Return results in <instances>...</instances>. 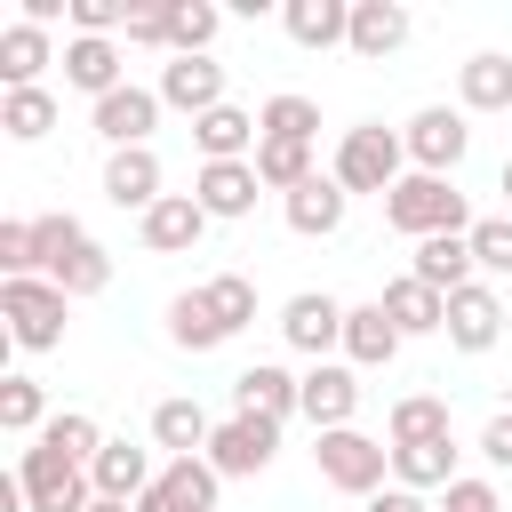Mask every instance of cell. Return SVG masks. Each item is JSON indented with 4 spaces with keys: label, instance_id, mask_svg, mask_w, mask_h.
Masks as SVG:
<instances>
[{
    "label": "cell",
    "instance_id": "1",
    "mask_svg": "<svg viewBox=\"0 0 512 512\" xmlns=\"http://www.w3.org/2000/svg\"><path fill=\"white\" fill-rule=\"evenodd\" d=\"M32 240H40V280H56L72 304L112 288V256L80 232V216H32Z\"/></svg>",
    "mask_w": 512,
    "mask_h": 512
},
{
    "label": "cell",
    "instance_id": "2",
    "mask_svg": "<svg viewBox=\"0 0 512 512\" xmlns=\"http://www.w3.org/2000/svg\"><path fill=\"white\" fill-rule=\"evenodd\" d=\"M384 224L408 232V240H440V232H472L480 216L464 208L456 176H416V168H408V176L384 192Z\"/></svg>",
    "mask_w": 512,
    "mask_h": 512
},
{
    "label": "cell",
    "instance_id": "3",
    "mask_svg": "<svg viewBox=\"0 0 512 512\" xmlns=\"http://www.w3.org/2000/svg\"><path fill=\"white\" fill-rule=\"evenodd\" d=\"M328 176L360 200V192H392L400 176H408V144H400V128H384V120H360V128H344L336 136V160H328Z\"/></svg>",
    "mask_w": 512,
    "mask_h": 512
},
{
    "label": "cell",
    "instance_id": "4",
    "mask_svg": "<svg viewBox=\"0 0 512 512\" xmlns=\"http://www.w3.org/2000/svg\"><path fill=\"white\" fill-rule=\"evenodd\" d=\"M64 312H72V296L56 280H0V320H8L16 352H56L64 344Z\"/></svg>",
    "mask_w": 512,
    "mask_h": 512
},
{
    "label": "cell",
    "instance_id": "5",
    "mask_svg": "<svg viewBox=\"0 0 512 512\" xmlns=\"http://www.w3.org/2000/svg\"><path fill=\"white\" fill-rule=\"evenodd\" d=\"M312 464H320V480L336 488V496H376V488H392L384 472H392V440H368L360 424L352 432H320V448H312Z\"/></svg>",
    "mask_w": 512,
    "mask_h": 512
},
{
    "label": "cell",
    "instance_id": "6",
    "mask_svg": "<svg viewBox=\"0 0 512 512\" xmlns=\"http://www.w3.org/2000/svg\"><path fill=\"white\" fill-rule=\"evenodd\" d=\"M16 480H24L32 512H88V504H96V480H88V464H72V456H56V448H40V440H24V456H16Z\"/></svg>",
    "mask_w": 512,
    "mask_h": 512
},
{
    "label": "cell",
    "instance_id": "7",
    "mask_svg": "<svg viewBox=\"0 0 512 512\" xmlns=\"http://www.w3.org/2000/svg\"><path fill=\"white\" fill-rule=\"evenodd\" d=\"M400 144H408L416 176H456L464 152H472V112H456V104H424V112L400 128Z\"/></svg>",
    "mask_w": 512,
    "mask_h": 512
},
{
    "label": "cell",
    "instance_id": "8",
    "mask_svg": "<svg viewBox=\"0 0 512 512\" xmlns=\"http://www.w3.org/2000/svg\"><path fill=\"white\" fill-rule=\"evenodd\" d=\"M256 192H264L256 160H200V168H192V200L208 208V224H240V216H256Z\"/></svg>",
    "mask_w": 512,
    "mask_h": 512
},
{
    "label": "cell",
    "instance_id": "9",
    "mask_svg": "<svg viewBox=\"0 0 512 512\" xmlns=\"http://www.w3.org/2000/svg\"><path fill=\"white\" fill-rule=\"evenodd\" d=\"M344 312H352V304H336L328 288L288 296V304H280V336H288V352H312V360L344 352Z\"/></svg>",
    "mask_w": 512,
    "mask_h": 512
},
{
    "label": "cell",
    "instance_id": "10",
    "mask_svg": "<svg viewBox=\"0 0 512 512\" xmlns=\"http://www.w3.org/2000/svg\"><path fill=\"white\" fill-rule=\"evenodd\" d=\"M360 416V368L352 360H312L304 368V424L312 432H352Z\"/></svg>",
    "mask_w": 512,
    "mask_h": 512
},
{
    "label": "cell",
    "instance_id": "11",
    "mask_svg": "<svg viewBox=\"0 0 512 512\" xmlns=\"http://www.w3.org/2000/svg\"><path fill=\"white\" fill-rule=\"evenodd\" d=\"M272 456H280V424H272V416H224L216 440H208V464H216L224 480H256Z\"/></svg>",
    "mask_w": 512,
    "mask_h": 512
},
{
    "label": "cell",
    "instance_id": "12",
    "mask_svg": "<svg viewBox=\"0 0 512 512\" xmlns=\"http://www.w3.org/2000/svg\"><path fill=\"white\" fill-rule=\"evenodd\" d=\"M216 488H224V472L208 456H168L160 480L136 496V512H216Z\"/></svg>",
    "mask_w": 512,
    "mask_h": 512
},
{
    "label": "cell",
    "instance_id": "13",
    "mask_svg": "<svg viewBox=\"0 0 512 512\" xmlns=\"http://www.w3.org/2000/svg\"><path fill=\"white\" fill-rule=\"evenodd\" d=\"M160 112H168V104H160V88H136V80H128V88H112V96L88 112V128H96L112 152H136V144H152Z\"/></svg>",
    "mask_w": 512,
    "mask_h": 512
},
{
    "label": "cell",
    "instance_id": "14",
    "mask_svg": "<svg viewBox=\"0 0 512 512\" xmlns=\"http://www.w3.org/2000/svg\"><path fill=\"white\" fill-rule=\"evenodd\" d=\"M456 352H496L504 344V296H496V280H472V288H456L448 296V328H440Z\"/></svg>",
    "mask_w": 512,
    "mask_h": 512
},
{
    "label": "cell",
    "instance_id": "15",
    "mask_svg": "<svg viewBox=\"0 0 512 512\" xmlns=\"http://www.w3.org/2000/svg\"><path fill=\"white\" fill-rule=\"evenodd\" d=\"M232 416H272V424L304 416V376H288L280 360L240 368V376H232Z\"/></svg>",
    "mask_w": 512,
    "mask_h": 512
},
{
    "label": "cell",
    "instance_id": "16",
    "mask_svg": "<svg viewBox=\"0 0 512 512\" xmlns=\"http://www.w3.org/2000/svg\"><path fill=\"white\" fill-rule=\"evenodd\" d=\"M160 104L184 112V120L232 104V96H224V64H216V56H168V64H160Z\"/></svg>",
    "mask_w": 512,
    "mask_h": 512
},
{
    "label": "cell",
    "instance_id": "17",
    "mask_svg": "<svg viewBox=\"0 0 512 512\" xmlns=\"http://www.w3.org/2000/svg\"><path fill=\"white\" fill-rule=\"evenodd\" d=\"M104 200H112V208H136V216L160 208V200H168V168H160V152H152V144L112 152V160H104Z\"/></svg>",
    "mask_w": 512,
    "mask_h": 512
},
{
    "label": "cell",
    "instance_id": "18",
    "mask_svg": "<svg viewBox=\"0 0 512 512\" xmlns=\"http://www.w3.org/2000/svg\"><path fill=\"white\" fill-rule=\"evenodd\" d=\"M280 216H288V232H304V240H336V232H344V216H352V192L320 168L312 184H296V192L280 200Z\"/></svg>",
    "mask_w": 512,
    "mask_h": 512
},
{
    "label": "cell",
    "instance_id": "19",
    "mask_svg": "<svg viewBox=\"0 0 512 512\" xmlns=\"http://www.w3.org/2000/svg\"><path fill=\"white\" fill-rule=\"evenodd\" d=\"M200 232H208V208H200L192 192H168L160 208H144V216H136V240H144L152 256H192V248H200Z\"/></svg>",
    "mask_w": 512,
    "mask_h": 512
},
{
    "label": "cell",
    "instance_id": "20",
    "mask_svg": "<svg viewBox=\"0 0 512 512\" xmlns=\"http://www.w3.org/2000/svg\"><path fill=\"white\" fill-rule=\"evenodd\" d=\"M408 32H416V16L400 8V0H352V56L360 64H384V56H400L408 48Z\"/></svg>",
    "mask_w": 512,
    "mask_h": 512
},
{
    "label": "cell",
    "instance_id": "21",
    "mask_svg": "<svg viewBox=\"0 0 512 512\" xmlns=\"http://www.w3.org/2000/svg\"><path fill=\"white\" fill-rule=\"evenodd\" d=\"M48 64H64L48 24H32V16L0 24V80H8V88H40V72H48Z\"/></svg>",
    "mask_w": 512,
    "mask_h": 512
},
{
    "label": "cell",
    "instance_id": "22",
    "mask_svg": "<svg viewBox=\"0 0 512 512\" xmlns=\"http://www.w3.org/2000/svg\"><path fill=\"white\" fill-rule=\"evenodd\" d=\"M64 88H80L88 104H104L112 88H128V72H120V40H88V32H72V40H64Z\"/></svg>",
    "mask_w": 512,
    "mask_h": 512
},
{
    "label": "cell",
    "instance_id": "23",
    "mask_svg": "<svg viewBox=\"0 0 512 512\" xmlns=\"http://www.w3.org/2000/svg\"><path fill=\"white\" fill-rule=\"evenodd\" d=\"M408 272H416L424 288H440V296L472 288V280H480V264H472V232H440V240H416Z\"/></svg>",
    "mask_w": 512,
    "mask_h": 512
},
{
    "label": "cell",
    "instance_id": "24",
    "mask_svg": "<svg viewBox=\"0 0 512 512\" xmlns=\"http://www.w3.org/2000/svg\"><path fill=\"white\" fill-rule=\"evenodd\" d=\"M88 480H96V496L136 504V496L160 480V464H152V448H136V440H104V456L88 464Z\"/></svg>",
    "mask_w": 512,
    "mask_h": 512
},
{
    "label": "cell",
    "instance_id": "25",
    "mask_svg": "<svg viewBox=\"0 0 512 512\" xmlns=\"http://www.w3.org/2000/svg\"><path fill=\"white\" fill-rule=\"evenodd\" d=\"M192 144H200V160H256L264 128H256V112L216 104V112H200V120H192Z\"/></svg>",
    "mask_w": 512,
    "mask_h": 512
},
{
    "label": "cell",
    "instance_id": "26",
    "mask_svg": "<svg viewBox=\"0 0 512 512\" xmlns=\"http://www.w3.org/2000/svg\"><path fill=\"white\" fill-rule=\"evenodd\" d=\"M376 304L392 312V328H400V336H440V328H448V296H440V288H424L416 272L384 280V296H376Z\"/></svg>",
    "mask_w": 512,
    "mask_h": 512
},
{
    "label": "cell",
    "instance_id": "27",
    "mask_svg": "<svg viewBox=\"0 0 512 512\" xmlns=\"http://www.w3.org/2000/svg\"><path fill=\"white\" fill-rule=\"evenodd\" d=\"M400 344H408V336L392 328L384 304H352V312H344V360H352V368H392Z\"/></svg>",
    "mask_w": 512,
    "mask_h": 512
},
{
    "label": "cell",
    "instance_id": "28",
    "mask_svg": "<svg viewBox=\"0 0 512 512\" xmlns=\"http://www.w3.org/2000/svg\"><path fill=\"white\" fill-rule=\"evenodd\" d=\"M456 112H512V56L480 48L456 64Z\"/></svg>",
    "mask_w": 512,
    "mask_h": 512
},
{
    "label": "cell",
    "instance_id": "29",
    "mask_svg": "<svg viewBox=\"0 0 512 512\" xmlns=\"http://www.w3.org/2000/svg\"><path fill=\"white\" fill-rule=\"evenodd\" d=\"M280 24H288L296 48H344L352 40V0H288Z\"/></svg>",
    "mask_w": 512,
    "mask_h": 512
},
{
    "label": "cell",
    "instance_id": "30",
    "mask_svg": "<svg viewBox=\"0 0 512 512\" xmlns=\"http://www.w3.org/2000/svg\"><path fill=\"white\" fill-rule=\"evenodd\" d=\"M208 440H216V424H208V408L200 400H160L152 408V448H168V456H208Z\"/></svg>",
    "mask_w": 512,
    "mask_h": 512
},
{
    "label": "cell",
    "instance_id": "31",
    "mask_svg": "<svg viewBox=\"0 0 512 512\" xmlns=\"http://www.w3.org/2000/svg\"><path fill=\"white\" fill-rule=\"evenodd\" d=\"M392 480H400V488H416V496L456 488V480H464V472H456V440H416V448H392Z\"/></svg>",
    "mask_w": 512,
    "mask_h": 512
},
{
    "label": "cell",
    "instance_id": "32",
    "mask_svg": "<svg viewBox=\"0 0 512 512\" xmlns=\"http://www.w3.org/2000/svg\"><path fill=\"white\" fill-rule=\"evenodd\" d=\"M384 440H392V448H416V440H456V432H448V400H440V392H408V400H392Z\"/></svg>",
    "mask_w": 512,
    "mask_h": 512
},
{
    "label": "cell",
    "instance_id": "33",
    "mask_svg": "<svg viewBox=\"0 0 512 512\" xmlns=\"http://www.w3.org/2000/svg\"><path fill=\"white\" fill-rule=\"evenodd\" d=\"M168 344H176V352H216V344H224V320L208 312V296H200V288L168 296Z\"/></svg>",
    "mask_w": 512,
    "mask_h": 512
},
{
    "label": "cell",
    "instance_id": "34",
    "mask_svg": "<svg viewBox=\"0 0 512 512\" xmlns=\"http://www.w3.org/2000/svg\"><path fill=\"white\" fill-rule=\"evenodd\" d=\"M40 424H48L40 376H0V432H8V440H40Z\"/></svg>",
    "mask_w": 512,
    "mask_h": 512
},
{
    "label": "cell",
    "instance_id": "35",
    "mask_svg": "<svg viewBox=\"0 0 512 512\" xmlns=\"http://www.w3.org/2000/svg\"><path fill=\"white\" fill-rule=\"evenodd\" d=\"M224 32V16L208 0H168V56H208Z\"/></svg>",
    "mask_w": 512,
    "mask_h": 512
},
{
    "label": "cell",
    "instance_id": "36",
    "mask_svg": "<svg viewBox=\"0 0 512 512\" xmlns=\"http://www.w3.org/2000/svg\"><path fill=\"white\" fill-rule=\"evenodd\" d=\"M0 128H8L16 144H40V136L56 128V96H48V88H0Z\"/></svg>",
    "mask_w": 512,
    "mask_h": 512
},
{
    "label": "cell",
    "instance_id": "37",
    "mask_svg": "<svg viewBox=\"0 0 512 512\" xmlns=\"http://www.w3.org/2000/svg\"><path fill=\"white\" fill-rule=\"evenodd\" d=\"M256 128H264V136H280V144H312V136H320V104H312V96H296V88H280V96H264Z\"/></svg>",
    "mask_w": 512,
    "mask_h": 512
},
{
    "label": "cell",
    "instance_id": "38",
    "mask_svg": "<svg viewBox=\"0 0 512 512\" xmlns=\"http://www.w3.org/2000/svg\"><path fill=\"white\" fill-rule=\"evenodd\" d=\"M256 176H264V192H296V184H312L320 168H312V144H280V136H264L256 144Z\"/></svg>",
    "mask_w": 512,
    "mask_h": 512
},
{
    "label": "cell",
    "instance_id": "39",
    "mask_svg": "<svg viewBox=\"0 0 512 512\" xmlns=\"http://www.w3.org/2000/svg\"><path fill=\"white\" fill-rule=\"evenodd\" d=\"M40 448H56V456H72V464H96V456H104V424L80 416V408H64V416L40 424Z\"/></svg>",
    "mask_w": 512,
    "mask_h": 512
},
{
    "label": "cell",
    "instance_id": "40",
    "mask_svg": "<svg viewBox=\"0 0 512 512\" xmlns=\"http://www.w3.org/2000/svg\"><path fill=\"white\" fill-rule=\"evenodd\" d=\"M200 296H208V312L224 320V336H240V328L256 320V280H248V272H216V280H200Z\"/></svg>",
    "mask_w": 512,
    "mask_h": 512
},
{
    "label": "cell",
    "instance_id": "41",
    "mask_svg": "<svg viewBox=\"0 0 512 512\" xmlns=\"http://www.w3.org/2000/svg\"><path fill=\"white\" fill-rule=\"evenodd\" d=\"M472 264H480L488 280L512 272V216H480V224H472Z\"/></svg>",
    "mask_w": 512,
    "mask_h": 512
},
{
    "label": "cell",
    "instance_id": "42",
    "mask_svg": "<svg viewBox=\"0 0 512 512\" xmlns=\"http://www.w3.org/2000/svg\"><path fill=\"white\" fill-rule=\"evenodd\" d=\"M440 512H504V496H496V480L464 472L456 488H440Z\"/></svg>",
    "mask_w": 512,
    "mask_h": 512
},
{
    "label": "cell",
    "instance_id": "43",
    "mask_svg": "<svg viewBox=\"0 0 512 512\" xmlns=\"http://www.w3.org/2000/svg\"><path fill=\"white\" fill-rule=\"evenodd\" d=\"M120 48H168V0L136 8V16H128V32H120Z\"/></svg>",
    "mask_w": 512,
    "mask_h": 512
},
{
    "label": "cell",
    "instance_id": "44",
    "mask_svg": "<svg viewBox=\"0 0 512 512\" xmlns=\"http://www.w3.org/2000/svg\"><path fill=\"white\" fill-rule=\"evenodd\" d=\"M480 456H488V472H512V416H488V432H480Z\"/></svg>",
    "mask_w": 512,
    "mask_h": 512
},
{
    "label": "cell",
    "instance_id": "45",
    "mask_svg": "<svg viewBox=\"0 0 512 512\" xmlns=\"http://www.w3.org/2000/svg\"><path fill=\"white\" fill-rule=\"evenodd\" d=\"M360 512H440V504H432V496H416V488H400V480H392V488H376V496H368V504H360Z\"/></svg>",
    "mask_w": 512,
    "mask_h": 512
},
{
    "label": "cell",
    "instance_id": "46",
    "mask_svg": "<svg viewBox=\"0 0 512 512\" xmlns=\"http://www.w3.org/2000/svg\"><path fill=\"white\" fill-rule=\"evenodd\" d=\"M88 512H136V504H112V496H96V504H88Z\"/></svg>",
    "mask_w": 512,
    "mask_h": 512
},
{
    "label": "cell",
    "instance_id": "47",
    "mask_svg": "<svg viewBox=\"0 0 512 512\" xmlns=\"http://www.w3.org/2000/svg\"><path fill=\"white\" fill-rule=\"evenodd\" d=\"M496 184H504V216H512V160H504V176H496Z\"/></svg>",
    "mask_w": 512,
    "mask_h": 512
}]
</instances>
